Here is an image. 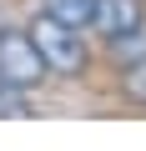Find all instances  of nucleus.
Instances as JSON below:
<instances>
[{
	"instance_id": "obj_1",
	"label": "nucleus",
	"mask_w": 146,
	"mask_h": 151,
	"mask_svg": "<svg viewBox=\"0 0 146 151\" xmlns=\"http://www.w3.org/2000/svg\"><path fill=\"white\" fill-rule=\"evenodd\" d=\"M25 30L35 35V45H40V55L50 60L55 76H76V70H86V30H76L70 20H60V15H50V10H40Z\"/></svg>"
},
{
	"instance_id": "obj_2",
	"label": "nucleus",
	"mask_w": 146,
	"mask_h": 151,
	"mask_svg": "<svg viewBox=\"0 0 146 151\" xmlns=\"http://www.w3.org/2000/svg\"><path fill=\"white\" fill-rule=\"evenodd\" d=\"M45 76H55V70L40 55L30 30H0V86L35 91V86H45Z\"/></svg>"
},
{
	"instance_id": "obj_3",
	"label": "nucleus",
	"mask_w": 146,
	"mask_h": 151,
	"mask_svg": "<svg viewBox=\"0 0 146 151\" xmlns=\"http://www.w3.org/2000/svg\"><path fill=\"white\" fill-rule=\"evenodd\" d=\"M146 20V10H141V0H96V35H121V30H131V25H141Z\"/></svg>"
},
{
	"instance_id": "obj_4",
	"label": "nucleus",
	"mask_w": 146,
	"mask_h": 151,
	"mask_svg": "<svg viewBox=\"0 0 146 151\" xmlns=\"http://www.w3.org/2000/svg\"><path fill=\"white\" fill-rule=\"evenodd\" d=\"M106 50H111V60L126 70V65H136V60H146V20L141 25H131V30H121V35H111L106 40Z\"/></svg>"
},
{
	"instance_id": "obj_5",
	"label": "nucleus",
	"mask_w": 146,
	"mask_h": 151,
	"mask_svg": "<svg viewBox=\"0 0 146 151\" xmlns=\"http://www.w3.org/2000/svg\"><path fill=\"white\" fill-rule=\"evenodd\" d=\"M45 10L60 15V20H70L76 30H91L96 25V0H45Z\"/></svg>"
},
{
	"instance_id": "obj_6",
	"label": "nucleus",
	"mask_w": 146,
	"mask_h": 151,
	"mask_svg": "<svg viewBox=\"0 0 146 151\" xmlns=\"http://www.w3.org/2000/svg\"><path fill=\"white\" fill-rule=\"evenodd\" d=\"M121 91H126L131 101H141V106H146V60H136V65H126V70H121Z\"/></svg>"
}]
</instances>
